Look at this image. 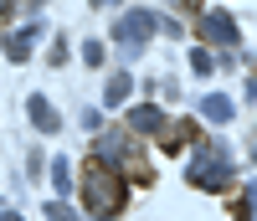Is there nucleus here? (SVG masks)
<instances>
[{
	"label": "nucleus",
	"instance_id": "f3484780",
	"mask_svg": "<svg viewBox=\"0 0 257 221\" xmlns=\"http://www.w3.org/2000/svg\"><path fill=\"white\" fill-rule=\"evenodd\" d=\"M11 6H16V0H0V16H6V11H11Z\"/></svg>",
	"mask_w": 257,
	"mask_h": 221
},
{
	"label": "nucleus",
	"instance_id": "7ed1b4c3",
	"mask_svg": "<svg viewBox=\"0 0 257 221\" xmlns=\"http://www.w3.org/2000/svg\"><path fill=\"white\" fill-rule=\"evenodd\" d=\"M155 26H160V21H155V16H149V11H128V16L118 21V26H113V41H118V47H123L128 57H134V52L144 47V36H149V31H155Z\"/></svg>",
	"mask_w": 257,
	"mask_h": 221
},
{
	"label": "nucleus",
	"instance_id": "1a4fd4ad",
	"mask_svg": "<svg viewBox=\"0 0 257 221\" xmlns=\"http://www.w3.org/2000/svg\"><path fill=\"white\" fill-rule=\"evenodd\" d=\"M36 36H41V26L11 31V36H6V57H11V62H26V57H31V47H36Z\"/></svg>",
	"mask_w": 257,
	"mask_h": 221
},
{
	"label": "nucleus",
	"instance_id": "f8f14e48",
	"mask_svg": "<svg viewBox=\"0 0 257 221\" xmlns=\"http://www.w3.org/2000/svg\"><path fill=\"white\" fill-rule=\"evenodd\" d=\"M47 216H52V221H77V211H72L67 201H52V206H47Z\"/></svg>",
	"mask_w": 257,
	"mask_h": 221
},
{
	"label": "nucleus",
	"instance_id": "9d476101",
	"mask_svg": "<svg viewBox=\"0 0 257 221\" xmlns=\"http://www.w3.org/2000/svg\"><path fill=\"white\" fill-rule=\"evenodd\" d=\"M128 87H134V77H128V72H108V82H103V103L118 108V103L128 98Z\"/></svg>",
	"mask_w": 257,
	"mask_h": 221
},
{
	"label": "nucleus",
	"instance_id": "4468645a",
	"mask_svg": "<svg viewBox=\"0 0 257 221\" xmlns=\"http://www.w3.org/2000/svg\"><path fill=\"white\" fill-rule=\"evenodd\" d=\"M190 67H196V72H211V52L196 47V52H190Z\"/></svg>",
	"mask_w": 257,
	"mask_h": 221
},
{
	"label": "nucleus",
	"instance_id": "dca6fc26",
	"mask_svg": "<svg viewBox=\"0 0 257 221\" xmlns=\"http://www.w3.org/2000/svg\"><path fill=\"white\" fill-rule=\"evenodd\" d=\"M0 221H21V216H16V211H0Z\"/></svg>",
	"mask_w": 257,
	"mask_h": 221
},
{
	"label": "nucleus",
	"instance_id": "39448f33",
	"mask_svg": "<svg viewBox=\"0 0 257 221\" xmlns=\"http://www.w3.org/2000/svg\"><path fill=\"white\" fill-rule=\"evenodd\" d=\"M201 119H211V124H231V119H237V103H231L226 93H206V98H201Z\"/></svg>",
	"mask_w": 257,
	"mask_h": 221
},
{
	"label": "nucleus",
	"instance_id": "20e7f679",
	"mask_svg": "<svg viewBox=\"0 0 257 221\" xmlns=\"http://www.w3.org/2000/svg\"><path fill=\"white\" fill-rule=\"evenodd\" d=\"M211 47H237V21L226 11H201V26H196Z\"/></svg>",
	"mask_w": 257,
	"mask_h": 221
},
{
	"label": "nucleus",
	"instance_id": "9b49d317",
	"mask_svg": "<svg viewBox=\"0 0 257 221\" xmlns=\"http://www.w3.org/2000/svg\"><path fill=\"white\" fill-rule=\"evenodd\" d=\"M52 185H57L62 195L72 190V165H67V160H57V165H52Z\"/></svg>",
	"mask_w": 257,
	"mask_h": 221
},
{
	"label": "nucleus",
	"instance_id": "f03ea898",
	"mask_svg": "<svg viewBox=\"0 0 257 221\" xmlns=\"http://www.w3.org/2000/svg\"><path fill=\"white\" fill-rule=\"evenodd\" d=\"M82 201H88L98 216L103 211H118L123 206V180H118V170H108V165H88V175H82Z\"/></svg>",
	"mask_w": 257,
	"mask_h": 221
},
{
	"label": "nucleus",
	"instance_id": "6ab92c4d",
	"mask_svg": "<svg viewBox=\"0 0 257 221\" xmlns=\"http://www.w3.org/2000/svg\"><path fill=\"white\" fill-rule=\"evenodd\" d=\"M252 154H257V144H252Z\"/></svg>",
	"mask_w": 257,
	"mask_h": 221
},
{
	"label": "nucleus",
	"instance_id": "2eb2a0df",
	"mask_svg": "<svg viewBox=\"0 0 257 221\" xmlns=\"http://www.w3.org/2000/svg\"><path fill=\"white\" fill-rule=\"evenodd\" d=\"M175 6H180V11H201V0H175Z\"/></svg>",
	"mask_w": 257,
	"mask_h": 221
},
{
	"label": "nucleus",
	"instance_id": "6e6552de",
	"mask_svg": "<svg viewBox=\"0 0 257 221\" xmlns=\"http://www.w3.org/2000/svg\"><path fill=\"white\" fill-rule=\"evenodd\" d=\"M185 139H196V124H190V119H165L160 124V144L165 149H180Z\"/></svg>",
	"mask_w": 257,
	"mask_h": 221
},
{
	"label": "nucleus",
	"instance_id": "ddd939ff",
	"mask_svg": "<svg viewBox=\"0 0 257 221\" xmlns=\"http://www.w3.org/2000/svg\"><path fill=\"white\" fill-rule=\"evenodd\" d=\"M82 62H88V67H103V41H88V47H82Z\"/></svg>",
	"mask_w": 257,
	"mask_h": 221
},
{
	"label": "nucleus",
	"instance_id": "423d86ee",
	"mask_svg": "<svg viewBox=\"0 0 257 221\" xmlns=\"http://www.w3.org/2000/svg\"><path fill=\"white\" fill-rule=\"evenodd\" d=\"M26 114H31V124L41 129V134H57V124H62V119H57V108L41 98V93H31V98H26Z\"/></svg>",
	"mask_w": 257,
	"mask_h": 221
},
{
	"label": "nucleus",
	"instance_id": "a211bd4d",
	"mask_svg": "<svg viewBox=\"0 0 257 221\" xmlns=\"http://www.w3.org/2000/svg\"><path fill=\"white\" fill-rule=\"evenodd\" d=\"M93 6H118V0H93Z\"/></svg>",
	"mask_w": 257,
	"mask_h": 221
},
{
	"label": "nucleus",
	"instance_id": "0eeeda50",
	"mask_svg": "<svg viewBox=\"0 0 257 221\" xmlns=\"http://www.w3.org/2000/svg\"><path fill=\"white\" fill-rule=\"evenodd\" d=\"M160 124H165V114L155 103H139V108H128V129L134 134H160Z\"/></svg>",
	"mask_w": 257,
	"mask_h": 221
},
{
	"label": "nucleus",
	"instance_id": "f257e3e1",
	"mask_svg": "<svg viewBox=\"0 0 257 221\" xmlns=\"http://www.w3.org/2000/svg\"><path fill=\"white\" fill-rule=\"evenodd\" d=\"M185 175H190V185H201V190H226L231 185V154L221 144H201L190 154Z\"/></svg>",
	"mask_w": 257,
	"mask_h": 221
}]
</instances>
